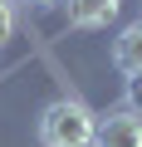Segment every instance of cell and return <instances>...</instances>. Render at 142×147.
I'll use <instances>...</instances> for the list:
<instances>
[{
	"mask_svg": "<svg viewBox=\"0 0 142 147\" xmlns=\"http://www.w3.org/2000/svg\"><path fill=\"white\" fill-rule=\"evenodd\" d=\"M122 108L142 118V74H127V88H122Z\"/></svg>",
	"mask_w": 142,
	"mask_h": 147,
	"instance_id": "obj_5",
	"label": "cell"
},
{
	"mask_svg": "<svg viewBox=\"0 0 142 147\" xmlns=\"http://www.w3.org/2000/svg\"><path fill=\"white\" fill-rule=\"evenodd\" d=\"M88 147H142V118L127 108H113L93 118V142Z\"/></svg>",
	"mask_w": 142,
	"mask_h": 147,
	"instance_id": "obj_2",
	"label": "cell"
},
{
	"mask_svg": "<svg viewBox=\"0 0 142 147\" xmlns=\"http://www.w3.org/2000/svg\"><path fill=\"white\" fill-rule=\"evenodd\" d=\"M93 108L79 98H59L39 113V147H88L93 142Z\"/></svg>",
	"mask_w": 142,
	"mask_h": 147,
	"instance_id": "obj_1",
	"label": "cell"
},
{
	"mask_svg": "<svg viewBox=\"0 0 142 147\" xmlns=\"http://www.w3.org/2000/svg\"><path fill=\"white\" fill-rule=\"evenodd\" d=\"M113 64L122 74H142V20H132L118 39H113Z\"/></svg>",
	"mask_w": 142,
	"mask_h": 147,
	"instance_id": "obj_4",
	"label": "cell"
},
{
	"mask_svg": "<svg viewBox=\"0 0 142 147\" xmlns=\"http://www.w3.org/2000/svg\"><path fill=\"white\" fill-rule=\"evenodd\" d=\"M34 5H49V0H34Z\"/></svg>",
	"mask_w": 142,
	"mask_h": 147,
	"instance_id": "obj_7",
	"label": "cell"
},
{
	"mask_svg": "<svg viewBox=\"0 0 142 147\" xmlns=\"http://www.w3.org/2000/svg\"><path fill=\"white\" fill-rule=\"evenodd\" d=\"M10 34H15V5H10V0H0V49L10 44Z\"/></svg>",
	"mask_w": 142,
	"mask_h": 147,
	"instance_id": "obj_6",
	"label": "cell"
},
{
	"mask_svg": "<svg viewBox=\"0 0 142 147\" xmlns=\"http://www.w3.org/2000/svg\"><path fill=\"white\" fill-rule=\"evenodd\" d=\"M64 10H69V25H79V30H103L108 20H118L122 0H64Z\"/></svg>",
	"mask_w": 142,
	"mask_h": 147,
	"instance_id": "obj_3",
	"label": "cell"
}]
</instances>
